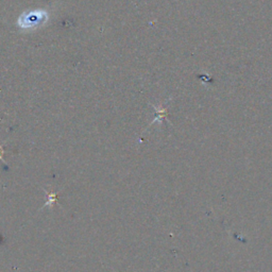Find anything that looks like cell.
<instances>
[{"mask_svg":"<svg viewBox=\"0 0 272 272\" xmlns=\"http://www.w3.org/2000/svg\"><path fill=\"white\" fill-rule=\"evenodd\" d=\"M2 156H4V147L0 146V160H2V162H4V163H6V160H4V158Z\"/></svg>","mask_w":272,"mask_h":272,"instance_id":"cell-3","label":"cell"},{"mask_svg":"<svg viewBox=\"0 0 272 272\" xmlns=\"http://www.w3.org/2000/svg\"><path fill=\"white\" fill-rule=\"evenodd\" d=\"M49 17V13L44 10L27 11L20 16L17 24L22 29H36L44 24Z\"/></svg>","mask_w":272,"mask_h":272,"instance_id":"cell-1","label":"cell"},{"mask_svg":"<svg viewBox=\"0 0 272 272\" xmlns=\"http://www.w3.org/2000/svg\"><path fill=\"white\" fill-rule=\"evenodd\" d=\"M46 194H47V200L42 208H45L46 206L52 208L54 204H56V202H58V192H46Z\"/></svg>","mask_w":272,"mask_h":272,"instance_id":"cell-2","label":"cell"}]
</instances>
